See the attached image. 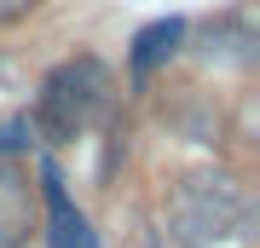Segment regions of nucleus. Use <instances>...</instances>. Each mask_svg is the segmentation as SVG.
Segmentation results:
<instances>
[{
  "label": "nucleus",
  "instance_id": "obj_1",
  "mask_svg": "<svg viewBox=\"0 0 260 248\" xmlns=\"http://www.w3.org/2000/svg\"><path fill=\"white\" fill-rule=\"evenodd\" d=\"M104 104H110V69H104L99 58H75V64H64L58 75H47L41 104H35V121L47 127V138L64 145V138L93 127Z\"/></svg>",
  "mask_w": 260,
  "mask_h": 248
},
{
  "label": "nucleus",
  "instance_id": "obj_2",
  "mask_svg": "<svg viewBox=\"0 0 260 248\" xmlns=\"http://www.w3.org/2000/svg\"><path fill=\"white\" fill-rule=\"evenodd\" d=\"M174 202H185V208L197 202V214H179L174 231H179L185 242H208V237H220V231L243 214V191H237L225 173H191V179L174 191Z\"/></svg>",
  "mask_w": 260,
  "mask_h": 248
},
{
  "label": "nucleus",
  "instance_id": "obj_3",
  "mask_svg": "<svg viewBox=\"0 0 260 248\" xmlns=\"http://www.w3.org/2000/svg\"><path fill=\"white\" fill-rule=\"evenodd\" d=\"M35 231V191L0 167V248H23V237Z\"/></svg>",
  "mask_w": 260,
  "mask_h": 248
},
{
  "label": "nucleus",
  "instance_id": "obj_4",
  "mask_svg": "<svg viewBox=\"0 0 260 248\" xmlns=\"http://www.w3.org/2000/svg\"><path fill=\"white\" fill-rule=\"evenodd\" d=\"M29 6H35V0H0V23H18Z\"/></svg>",
  "mask_w": 260,
  "mask_h": 248
}]
</instances>
